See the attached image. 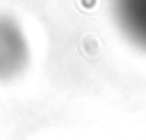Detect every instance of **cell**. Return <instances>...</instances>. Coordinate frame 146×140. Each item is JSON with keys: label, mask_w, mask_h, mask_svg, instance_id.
Segmentation results:
<instances>
[{"label": "cell", "mask_w": 146, "mask_h": 140, "mask_svg": "<svg viewBox=\"0 0 146 140\" xmlns=\"http://www.w3.org/2000/svg\"><path fill=\"white\" fill-rule=\"evenodd\" d=\"M30 64V44L11 16H0V83L16 80Z\"/></svg>", "instance_id": "cell-1"}, {"label": "cell", "mask_w": 146, "mask_h": 140, "mask_svg": "<svg viewBox=\"0 0 146 140\" xmlns=\"http://www.w3.org/2000/svg\"><path fill=\"white\" fill-rule=\"evenodd\" d=\"M121 30L141 48H146V0H114Z\"/></svg>", "instance_id": "cell-2"}]
</instances>
